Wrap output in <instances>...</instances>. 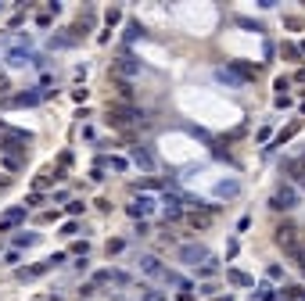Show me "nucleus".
I'll return each mask as SVG.
<instances>
[{"label": "nucleus", "mask_w": 305, "mask_h": 301, "mask_svg": "<svg viewBox=\"0 0 305 301\" xmlns=\"http://www.w3.org/2000/svg\"><path fill=\"white\" fill-rule=\"evenodd\" d=\"M122 248H126V240H119V237H115V240H108V254H119Z\"/></svg>", "instance_id": "nucleus-22"}, {"label": "nucleus", "mask_w": 305, "mask_h": 301, "mask_svg": "<svg viewBox=\"0 0 305 301\" xmlns=\"http://www.w3.org/2000/svg\"><path fill=\"white\" fill-rule=\"evenodd\" d=\"M180 301H194V294H190V287H180Z\"/></svg>", "instance_id": "nucleus-27"}, {"label": "nucleus", "mask_w": 305, "mask_h": 301, "mask_svg": "<svg viewBox=\"0 0 305 301\" xmlns=\"http://www.w3.org/2000/svg\"><path fill=\"white\" fill-rule=\"evenodd\" d=\"M237 190H241V183H237V179H226V183L216 187V194H219V197H234Z\"/></svg>", "instance_id": "nucleus-13"}, {"label": "nucleus", "mask_w": 305, "mask_h": 301, "mask_svg": "<svg viewBox=\"0 0 305 301\" xmlns=\"http://www.w3.org/2000/svg\"><path fill=\"white\" fill-rule=\"evenodd\" d=\"M151 208H154V201H151V197H140V201H133V205H129V215H133V219H140V215L151 212Z\"/></svg>", "instance_id": "nucleus-11"}, {"label": "nucleus", "mask_w": 305, "mask_h": 301, "mask_svg": "<svg viewBox=\"0 0 305 301\" xmlns=\"http://www.w3.org/2000/svg\"><path fill=\"white\" fill-rule=\"evenodd\" d=\"M226 276H230V284H237V287H252V276H248V272H241V269H230Z\"/></svg>", "instance_id": "nucleus-14"}, {"label": "nucleus", "mask_w": 305, "mask_h": 301, "mask_svg": "<svg viewBox=\"0 0 305 301\" xmlns=\"http://www.w3.org/2000/svg\"><path fill=\"white\" fill-rule=\"evenodd\" d=\"M298 50H302V54H305V40H302V47H298Z\"/></svg>", "instance_id": "nucleus-31"}, {"label": "nucleus", "mask_w": 305, "mask_h": 301, "mask_svg": "<svg viewBox=\"0 0 305 301\" xmlns=\"http://www.w3.org/2000/svg\"><path fill=\"white\" fill-rule=\"evenodd\" d=\"M258 301H276V294H273L270 287H262V294H258Z\"/></svg>", "instance_id": "nucleus-25"}, {"label": "nucleus", "mask_w": 305, "mask_h": 301, "mask_svg": "<svg viewBox=\"0 0 305 301\" xmlns=\"http://www.w3.org/2000/svg\"><path fill=\"white\" fill-rule=\"evenodd\" d=\"M133 118H140L133 104H108V126H115V129H126Z\"/></svg>", "instance_id": "nucleus-3"}, {"label": "nucleus", "mask_w": 305, "mask_h": 301, "mask_svg": "<svg viewBox=\"0 0 305 301\" xmlns=\"http://www.w3.org/2000/svg\"><path fill=\"white\" fill-rule=\"evenodd\" d=\"M104 22H108V25L122 22V11H119V7H108V11H104Z\"/></svg>", "instance_id": "nucleus-20"}, {"label": "nucleus", "mask_w": 305, "mask_h": 301, "mask_svg": "<svg viewBox=\"0 0 305 301\" xmlns=\"http://www.w3.org/2000/svg\"><path fill=\"white\" fill-rule=\"evenodd\" d=\"M0 161H4V165L11 169V172H18V169H22V158H0Z\"/></svg>", "instance_id": "nucleus-23"}, {"label": "nucleus", "mask_w": 305, "mask_h": 301, "mask_svg": "<svg viewBox=\"0 0 305 301\" xmlns=\"http://www.w3.org/2000/svg\"><path fill=\"white\" fill-rule=\"evenodd\" d=\"M140 266H144V272H151V276H162V266H158V258H140Z\"/></svg>", "instance_id": "nucleus-16"}, {"label": "nucleus", "mask_w": 305, "mask_h": 301, "mask_svg": "<svg viewBox=\"0 0 305 301\" xmlns=\"http://www.w3.org/2000/svg\"><path fill=\"white\" fill-rule=\"evenodd\" d=\"M25 61H29V54H25V50H11V54H7V65H15V68H22Z\"/></svg>", "instance_id": "nucleus-17"}, {"label": "nucleus", "mask_w": 305, "mask_h": 301, "mask_svg": "<svg viewBox=\"0 0 305 301\" xmlns=\"http://www.w3.org/2000/svg\"><path fill=\"white\" fill-rule=\"evenodd\" d=\"M36 240H40L36 233H18V237H15V248H33Z\"/></svg>", "instance_id": "nucleus-18"}, {"label": "nucleus", "mask_w": 305, "mask_h": 301, "mask_svg": "<svg viewBox=\"0 0 305 301\" xmlns=\"http://www.w3.org/2000/svg\"><path fill=\"white\" fill-rule=\"evenodd\" d=\"M133 161H136V165H140V169H147V172L154 169V158H151V154H147L144 147H133Z\"/></svg>", "instance_id": "nucleus-12"}, {"label": "nucleus", "mask_w": 305, "mask_h": 301, "mask_svg": "<svg viewBox=\"0 0 305 301\" xmlns=\"http://www.w3.org/2000/svg\"><path fill=\"white\" fill-rule=\"evenodd\" d=\"M212 301H234V298H230V294H226V298H212Z\"/></svg>", "instance_id": "nucleus-30"}, {"label": "nucleus", "mask_w": 305, "mask_h": 301, "mask_svg": "<svg viewBox=\"0 0 305 301\" xmlns=\"http://www.w3.org/2000/svg\"><path fill=\"white\" fill-rule=\"evenodd\" d=\"M7 90H11V79H7L4 72H0V97H7Z\"/></svg>", "instance_id": "nucleus-24"}, {"label": "nucleus", "mask_w": 305, "mask_h": 301, "mask_svg": "<svg viewBox=\"0 0 305 301\" xmlns=\"http://www.w3.org/2000/svg\"><path fill=\"white\" fill-rule=\"evenodd\" d=\"M112 90H115V94H119V104H133V83H129V79H115L112 76Z\"/></svg>", "instance_id": "nucleus-8"}, {"label": "nucleus", "mask_w": 305, "mask_h": 301, "mask_svg": "<svg viewBox=\"0 0 305 301\" xmlns=\"http://www.w3.org/2000/svg\"><path fill=\"white\" fill-rule=\"evenodd\" d=\"M273 240H276V248H280L284 254H288V258H291V254H294V251H298L302 244H305V240H302V230H298L294 222H288V219H284V222L273 230Z\"/></svg>", "instance_id": "nucleus-2"}, {"label": "nucleus", "mask_w": 305, "mask_h": 301, "mask_svg": "<svg viewBox=\"0 0 305 301\" xmlns=\"http://www.w3.org/2000/svg\"><path fill=\"white\" fill-rule=\"evenodd\" d=\"M230 68L237 72V79H255V68H252V65H244V61H234Z\"/></svg>", "instance_id": "nucleus-15"}, {"label": "nucleus", "mask_w": 305, "mask_h": 301, "mask_svg": "<svg viewBox=\"0 0 305 301\" xmlns=\"http://www.w3.org/2000/svg\"><path fill=\"white\" fill-rule=\"evenodd\" d=\"M144 301H162V294H158V290H147V294H144Z\"/></svg>", "instance_id": "nucleus-28"}, {"label": "nucleus", "mask_w": 305, "mask_h": 301, "mask_svg": "<svg viewBox=\"0 0 305 301\" xmlns=\"http://www.w3.org/2000/svg\"><path fill=\"white\" fill-rule=\"evenodd\" d=\"M47 269H54L51 262H36V266H25V269H18V280H40Z\"/></svg>", "instance_id": "nucleus-9"}, {"label": "nucleus", "mask_w": 305, "mask_h": 301, "mask_svg": "<svg viewBox=\"0 0 305 301\" xmlns=\"http://www.w3.org/2000/svg\"><path fill=\"white\" fill-rule=\"evenodd\" d=\"M22 219H25V208H11V212L0 219V230H11V226H18Z\"/></svg>", "instance_id": "nucleus-10"}, {"label": "nucleus", "mask_w": 305, "mask_h": 301, "mask_svg": "<svg viewBox=\"0 0 305 301\" xmlns=\"http://www.w3.org/2000/svg\"><path fill=\"white\" fill-rule=\"evenodd\" d=\"M43 94L40 90H33V94H18V97H4L0 100V108H33V104H40Z\"/></svg>", "instance_id": "nucleus-5"}, {"label": "nucleus", "mask_w": 305, "mask_h": 301, "mask_svg": "<svg viewBox=\"0 0 305 301\" xmlns=\"http://www.w3.org/2000/svg\"><path fill=\"white\" fill-rule=\"evenodd\" d=\"M126 36H129V40H136V36H144V25H140V22H129V25H126Z\"/></svg>", "instance_id": "nucleus-21"}, {"label": "nucleus", "mask_w": 305, "mask_h": 301, "mask_svg": "<svg viewBox=\"0 0 305 301\" xmlns=\"http://www.w3.org/2000/svg\"><path fill=\"white\" fill-rule=\"evenodd\" d=\"M294 205H298V190H294V187H280L270 197V208H276V212H291Z\"/></svg>", "instance_id": "nucleus-4"}, {"label": "nucleus", "mask_w": 305, "mask_h": 301, "mask_svg": "<svg viewBox=\"0 0 305 301\" xmlns=\"http://www.w3.org/2000/svg\"><path fill=\"white\" fill-rule=\"evenodd\" d=\"M140 72V61H133L129 54H122V58L115 61V79H129V76H136Z\"/></svg>", "instance_id": "nucleus-6"}, {"label": "nucleus", "mask_w": 305, "mask_h": 301, "mask_svg": "<svg viewBox=\"0 0 305 301\" xmlns=\"http://www.w3.org/2000/svg\"><path fill=\"white\" fill-rule=\"evenodd\" d=\"M180 258H183V262H190V266H198V262H205V258H208V251L201 248V244H183V248H180Z\"/></svg>", "instance_id": "nucleus-7"}, {"label": "nucleus", "mask_w": 305, "mask_h": 301, "mask_svg": "<svg viewBox=\"0 0 305 301\" xmlns=\"http://www.w3.org/2000/svg\"><path fill=\"white\" fill-rule=\"evenodd\" d=\"M112 169L115 172H126V158H112Z\"/></svg>", "instance_id": "nucleus-26"}, {"label": "nucleus", "mask_w": 305, "mask_h": 301, "mask_svg": "<svg viewBox=\"0 0 305 301\" xmlns=\"http://www.w3.org/2000/svg\"><path fill=\"white\" fill-rule=\"evenodd\" d=\"M294 79H298V83H305V68H298V76H294Z\"/></svg>", "instance_id": "nucleus-29"}, {"label": "nucleus", "mask_w": 305, "mask_h": 301, "mask_svg": "<svg viewBox=\"0 0 305 301\" xmlns=\"http://www.w3.org/2000/svg\"><path fill=\"white\" fill-rule=\"evenodd\" d=\"M29 143H33V136L25 129H11V126L0 122V158H22L25 161Z\"/></svg>", "instance_id": "nucleus-1"}, {"label": "nucleus", "mask_w": 305, "mask_h": 301, "mask_svg": "<svg viewBox=\"0 0 305 301\" xmlns=\"http://www.w3.org/2000/svg\"><path fill=\"white\" fill-rule=\"evenodd\" d=\"M291 176H294V183L298 187H305V165L298 161V165H291Z\"/></svg>", "instance_id": "nucleus-19"}]
</instances>
